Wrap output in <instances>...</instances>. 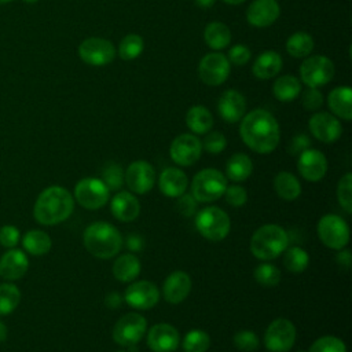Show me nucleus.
Instances as JSON below:
<instances>
[{
  "label": "nucleus",
  "instance_id": "11",
  "mask_svg": "<svg viewBox=\"0 0 352 352\" xmlns=\"http://www.w3.org/2000/svg\"><path fill=\"white\" fill-rule=\"evenodd\" d=\"M318 235L330 249L341 250L349 242V228L344 219L337 214H324L318 221Z\"/></svg>",
  "mask_w": 352,
  "mask_h": 352
},
{
  "label": "nucleus",
  "instance_id": "17",
  "mask_svg": "<svg viewBox=\"0 0 352 352\" xmlns=\"http://www.w3.org/2000/svg\"><path fill=\"white\" fill-rule=\"evenodd\" d=\"M124 300L136 309H148L158 302L160 290L148 280H138L126 287Z\"/></svg>",
  "mask_w": 352,
  "mask_h": 352
},
{
  "label": "nucleus",
  "instance_id": "3",
  "mask_svg": "<svg viewBox=\"0 0 352 352\" xmlns=\"http://www.w3.org/2000/svg\"><path fill=\"white\" fill-rule=\"evenodd\" d=\"M85 249L98 258H110L116 256L122 245V238L118 230L106 223L95 221L89 224L82 235Z\"/></svg>",
  "mask_w": 352,
  "mask_h": 352
},
{
  "label": "nucleus",
  "instance_id": "60",
  "mask_svg": "<svg viewBox=\"0 0 352 352\" xmlns=\"http://www.w3.org/2000/svg\"><path fill=\"white\" fill-rule=\"evenodd\" d=\"M118 352H124V351H118Z\"/></svg>",
  "mask_w": 352,
  "mask_h": 352
},
{
  "label": "nucleus",
  "instance_id": "51",
  "mask_svg": "<svg viewBox=\"0 0 352 352\" xmlns=\"http://www.w3.org/2000/svg\"><path fill=\"white\" fill-rule=\"evenodd\" d=\"M195 208H197V201L192 195H180V199L177 201V210L183 214V216H191L195 213Z\"/></svg>",
  "mask_w": 352,
  "mask_h": 352
},
{
  "label": "nucleus",
  "instance_id": "31",
  "mask_svg": "<svg viewBox=\"0 0 352 352\" xmlns=\"http://www.w3.org/2000/svg\"><path fill=\"white\" fill-rule=\"evenodd\" d=\"M253 170V164L249 155L243 153H235L226 164V175L232 182L246 180Z\"/></svg>",
  "mask_w": 352,
  "mask_h": 352
},
{
  "label": "nucleus",
  "instance_id": "59",
  "mask_svg": "<svg viewBox=\"0 0 352 352\" xmlns=\"http://www.w3.org/2000/svg\"><path fill=\"white\" fill-rule=\"evenodd\" d=\"M12 0H0V4H6V3H10Z\"/></svg>",
  "mask_w": 352,
  "mask_h": 352
},
{
  "label": "nucleus",
  "instance_id": "27",
  "mask_svg": "<svg viewBox=\"0 0 352 352\" xmlns=\"http://www.w3.org/2000/svg\"><path fill=\"white\" fill-rule=\"evenodd\" d=\"M283 65L282 56L272 50L261 52L253 62L252 73L258 80H270L280 72Z\"/></svg>",
  "mask_w": 352,
  "mask_h": 352
},
{
  "label": "nucleus",
  "instance_id": "12",
  "mask_svg": "<svg viewBox=\"0 0 352 352\" xmlns=\"http://www.w3.org/2000/svg\"><path fill=\"white\" fill-rule=\"evenodd\" d=\"M107 186L96 177L81 179L74 187V198L85 209H99L104 206L110 197Z\"/></svg>",
  "mask_w": 352,
  "mask_h": 352
},
{
  "label": "nucleus",
  "instance_id": "35",
  "mask_svg": "<svg viewBox=\"0 0 352 352\" xmlns=\"http://www.w3.org/2000/svg\"><path fill=\"white\" fill-rule=\"evenodd\" d=\"M22 245L30 254L41 256L50 252L52 242L47 232L41 230H30L23 235Z\"/></svg>",
  "mask_w": 352,
  "mask_h": 352
},
{
  "label": "nucleus",
  "instance_id": "54",
  "mask_svg": "<svg viewBox=\"0 0 352 352\" xmlns=\"http://www.w3.org/2000/svg\"><path fill=\"white\" fill-rule=\"evenodd\" d=\"M121 304V297L117 293H110L106 297V305L110 308H117Z\"/></svg>",
  "mask_w": 352,
  "mask_h": 352
},
{
  "label": "nucleus",
  "instance_id": "50",
  "mask_svg": "<svg viewBox=\"0 0 352 352\" xmlns=\"http://www.w3.org/2000/svg\"><path fill=\"white\" fill-rule=\"evenodd\" d=\"M311 146V139L305 135V133H298L296 136H293V139L290 140L289 144V153L293 155H300L302 151L308 150Z\"/></svg>",
  "mask_w": 352,
  "mask_h": 352
},
{
  "label": "nucleus",
  "instance_id": "6",
  "mask_svg": "<svg viewBox=\"0 0 352 352\" xmlns=\"http://www.w3.org/2000/svg\"><path fill=\"white\" fill-rule=\"evenodd\" d=\"M195 227L204 238L209 241H221L228 235L231 221L223 209L209 206L197 213Z\"/></svg>",
  "mask_w": 352,
  "mask_h": 352
},
{
  "label": "nucleus",
  "instance_id": "47",
  "mask_svg": "<svg viewBox=\"0 0 352 352\" xmlns=\"http://www.w3.org/2000/svg\"><path fill=\"white\" fill-rule=\"evenodd\" d=\"M323 104V95L318 88L308 87L302 94V106L305 110L315 111Z\"/></svg>",
  "mask_w": 352,
  "mask_h": 352
},
{
  "label": "nucleus",
  "instance_id": "37",
  "mask_svg": "<svg viewBox=\"0 0 352 352\" xmlns=\"http://www.w3.org/2000/svg\"><path fill=\"white\" fill-rule=\"evenodd\" d=\"M308 264H309V256L304 249L298 246H292L287 250H285L283 265L287 271L293 274H300L308 267Z\"/></svg>",
  "mask_w": 352,
  "mask_h": 352
},
{
  "label": "nucleus",
  "instance_id": "14",
  "mask_svg": "<svg viewBox=\"0 0 352 352\" xmlns=\"http://www.w3.org/2000/svg\"><path fill=\"white\" fill-rule=\"evenodd\" d=\"M202 153L201 140L192 133H182L176 136L169 147V154L173 162L182 166L195 164Z\"/></svg>",
  "mask_w": 352,
  "mask_h": 352
},
{
  "label": "nucleus",
  "instance_id": "18",
  "mask_svg": "<svg viewBox=\"0 0 352 352\" xmlns=\"http://www.w3.org/2000/svg\"><path fill=\"white\" fill-rule=\"evenodd\" d=\"M280 14L276 0H253L246 10V21L254 28L271 26Z\"/></svg>",
  "mask_w": 352,
  "mask_h": 352
},
{
  "label": "nucleus",
  "instance_id": "24",
  "mask_svg": "<svg viewBox=\"0 0 352 352\" xmlns=\"http://www.w3.org/2000/svg\"><path fill=\"white\" fill-rule=\"evenodd\" d=\"M327 106L333 116L344 121L352 120V89L349 85L333 88L327 95Z\"/></svg>",
  "mask_w": 352,
  "mask_h": 352
},
{
  "label": "nucleus",
  "instance_id": "44",
  "mask_svg": "<svg viewBox=\"0 0 352 352\" xmlns=\"http://www.w3.org/2000/svg\"><path fill=\"white\" fill-rule=\"evenodd\" d=\"M234 344L239 351L252 352L258 348L260 341H258V337L256 336V333H253L250 330H241V331L235 333Z\"/></svg>",
  "mask_w": 352,
  "mask_h": 352
},
{
  "label": "nucleus",
  "instance_id": "43",
  "mask_svg": "<svg viewBox=\"0 0 352 352\" xmlns=\"http://www.w3.org/2000/svg\"><path fill=\"white\" fill-rule=\"evenodd\" d=\"M309 352H346V348L340 338L334 336H323L311 345Z\"/></svg>",
  "mask_w": 352,
  "mask_h": 352
},
{
  "label": "nucleus",
  "instance_id": "22",
  "mask_svg": "<svg viewBox=\"0 0 352 352\" xmlns=\"http://www.w3.org/2000/svg\"><path fill=\"white\" fill-rule=\"evenodd\" d=\"M29 268L26 254L19 249H10L0 257V276L6 280L22 278Z\"/></svg>",
  "mask_w": 352,
  "mask_h": 352
},
{
  "label": "nucleus",
  "instance_id": "57",
  "mask_svg": "<svg viewBox=\"0 0 352 352\" xmlns=\"http://www.w3.org/2000/svg\"><path fill=\"white\" fill-rule=\"evenodd\" d=\"M223 3H226V4H230V6H239V4H242L245 0H221Z\"/></svg>",
  "mask_w": 352,
  "mask_h": 352
},
{
  "label": "nucleus",
  "instance_id": "40",
  "mask_svg": "<svg viewBox=\"0 0 352 352\" xmlns=\"http://www.w3.org/2000/svg\"><path fill=\"white\" fill-rule=\"evenodd\" d=\"M337 199L340 206L346 212H352V175L345 173L337 186Z\"/></svg>",
  "mask_w": 352,
  "mask_h": 352
},
{
  "label": "nucleus",
  "instance_id": "4",
  "mask_svg": "<svg viewBox=\"0 0 352 352\" xmlns=\"http://www.w3.org/2000/svg\"><path fill=\"white\" fill-rule=\"evenodd\" d=\"M289 243L286 231L276 224H264L250 239V252L258 260H272L282 254Z\"/></svg>",
  "mask_w": 352,
  "mask_h": 352
},
{
  "label": "nucleus",
  "instance_id": "30",
  "mask_svg": "<svg viewBox=\"0 0 352 352\" xmlns=\"http://www.w3.org/2000/svg\"><path fill=\"white\" fill-rule=\"evenodd\" d=\"M301 92V82L293 74H283L272 84V94L279 102H292Z\"/></svg>",
  "mask_w": 352,
  "mask_h": 352
},
{
  "label": "nucleus",
  "instance_id": "20",
  "mask_svg": "<svg viewBox=\"0 0 352 352\" xmlns=\"http://www.w3.org/2000/svg\"><path fill=\"white\" fill-rule=\"evenodd\" d=\"M147 345L154 352H172L179 345V331L169 323H157L148 330Z\"/></svg>",
  "mask_w": 352,
  "mask_h": 352
},
{
  "label": "nucleus",
  "instance_id": "58",
  "mask_svg": "<svg viewBox=\"0 0 352 352\" xmlns=\"http://www.w3.org/2000/svg\"><path fill=\"white\" fill-rule=\"evenodd\" d=\"M25 3H29V4H34V3H37L38 0H23Z\"/></svg>",
  "mask_w": 352,
  "mask_h": 352
},
{
  "label": "nucleus",
  "instance_id": "5",
  "mask_svg": "<svg viewBox=\"0 0 352 352\" xmlns=\"http://www.w3.org/2000/svg\"><path fill=\"white\" fill-rule=\"evenodd\" d=\"M227 177L214 168L199 170L191 183V195L198 202H212L224 195Z\"/></svg>",
  "mask_w": 352,
  "mask_h": 352
},
{
  "label": "nucleus",
  "instance_id": "7",
  "mask_svg": "<svg viewBox=\"0 0 352 352\" xmlns=\"http://www.w3.org/2000/svg\"><path fill=\"white\" fill-rule=\"evenodd\" d=\"M334 77V63L324 55L307 56L300 66V78L307 87H322Z\"/></svg>",
  "mask_w": 352,
  "mask_h": 352
},
{
  "label": "nucleus",
  "instance_id": "45",
  "mask_svg": "<svg viewBox=\"0 0 352 352\" xmlns=\"http://www.w3.org/2000/svg\"><path fill=\"white\" fill-rule=\"evenodd\" d=\"M202 143V148L206 150L208 153L210 154H219L221 153L226 146H227V139L226 136L221 133V132H217V131H213V132H209L204 142Z\"/></svg>",
  "mask_w": 352,
  "mask_h": 352
},
{
  "label": "nucleus",
  "instance_id": "29",
  "mask_svg": "<svg viewBox=\"0 0 352 352\" xmlns=\"http://www.w3.org/2000/svg\"><path fill=\"white\" fill-rule=\"evenodd\" d=\"M186 124L197 135L208 133L213 126L212 113L202 104L191 106L186 114Z\"/></svg>",
  "mask_w": 352,
  "mask_h": 352
},
{
  "label": "nucleus",
  "instance_id": "28",
  "mask_svg": "<svg viewBox=\"0 0 352 352\" xmlns=\"http://www.w3.org/2000/svg\"><path fill=\"white\" fill-rule=\"evenodd\" d=\"M204 40L209 48L220 51L231 43V30L226 23L213 21L205 26Z\"/></svg>",
  "mask_w": 352,
  "mask_h": 352
},
{
  "label": "nucleus",
  "instance_id": "9",
  "mask_svg": "<svg viewBox=\"0 0 352 352\" xmlns=\"http://www.w3.org/2000/svg\"><path fill=\"white\" fill-rule=\"evenodd\" d=\"M117 50L113 43L102 37H88L78 45L80 59L89 66H106L114 60Z\"/></svg>",
  "mask_w": 352,
  "mask_h": 352
},
{
  "label": "nucleus",
  "instance_id": "1",
  "mask_svg": "<svg viewBox=\"0 0 352 352\" xmlns=\"http://www.w3.org/2000/svg\"><path fill=\"white\" fill-rule=\"evenodd\" d=\"M239 135L243 143L258 154L274 151L280 139L276 118L264 109H254L242 117Z\"/></svg>",
  "mask_w": 352,
  "mask_h": 352
},
{
  "label": "nucleus",
  "instance_id": "32",
  "mask_svg": "<svg viewBox=\"0 0 352 352\" xmlns=\"http://www.w3.org/2000/svg\"><path fill=\"white\" fill-rule=\"evenodd\" d=\"M140 272V261L132 254H121L113 264V274L120 282H132Z\"/></svg>",
  "mask_w": 352,
  "mask_h": 352
},
{
  "label": "nucleus",
  "instance_id": "53",
  "mask_svg": "<svg viewBox=\"0 0 352 352\" xmlns=\"http://www.w3.org/2000/svg\"><path fill=\"white\" fill-rule=\"evenodd\" d=\"M337 261H338V264H340L342 268L348 270V268L351 267V263H352L351 252H349V250H342V249H341V252H340V253H338V256H337Z\"/></svg>",
  "mask_w": 352,
  "mask_h": 352
},
{
  "label": "nucleus",
  "instance_id": "36",
  "mask_svg": "<svg viewBox=\"0 0 352 352\" xmlns=\"http://www.w3.org/2000/svg\"><path fill=\"white\" fill-rule=\"evenodd\" d=\"M144 50V40L136 33H129L118 44L117 54L124 60H133L140 56Z\"/></svg>",
  "mask_w": 352,
  "mask_h": 352
},
{
  "label": "nucleus",
  "instance_id": "41",
  "mask_svg": "<svg viewBox=\"0 0 352 352\" xmlns=\"http://www.w3.org/2000/svg\"><path fill=\"white\" fill-rule=\"evenodd\" d=\"M254 279L263 286H275L280 280V271L275 265L264 263L254 270Z\"/></svg>",
  "mask_w": 352,
  "mask_h": 352
},
{
  "label": "nucleus",
  "instance_id": "56",
  "mask_svg": "<svg viewBox=\"0 0 352 352\" xmlns=\"http://www.w3.org/2000/svg\"><path fill=\"white\" fill-rule=\"evenodd\" d=\"M7 334H8V329H7V326L0 320V342L6 341Z\"/></svg>",
  "mask_w": 352,
  "mask_h": 352
},
{
  "label": "nucleus",
  "instance_id": "8",
  "mask_svg": "<svg viewBox=\"0 0 352 352\" xmlns=\"http://www.w3.org/2000/svg\"><path fill=\"white\" fill-rule=\"evenodd\" d=\"M147 329V320L143 315L129 312L121 316L113 329V340L121 346H135Z\"/></svg>",
  "mask_w": 352,
  "mask_h": 352
},
{
  "label": "nucleus",
  "instance_id": "39",
  "mask_svg": "<svg viewBox=\"0 0 352 352\" xmlns=\"http://www.w3.org/2000/svg\"><path fill=\"white\" fill-rule=\"evenodd\" d=\"M210 345L209 336L202 330H191L184 336L183 349L186 352H206Z\"/></svg>",
  "mask_w": 352,
  "mask_h": 352
},
{
  "label": "nucleus",
  "instance_id": "38",
  "mask_svg": "<svg viewBox=\"0 0 352 352\" xmlns=\"http://www.w3.org/2000/svg\"><path fill=\"white\" fill-rule=\"evenodd\" d=\"M21 301V292L12 283L0 285V316L11 314Z\"/></svg>",
  "mask_w": 352,
  "mask_h": 352
},
{
  "label": "nucleus",
  "instance_id": "61",
  "mask_svg": "<svg viewBox=\"0 0 352 352\" xmlns=\"http://www.w3.org/2000/svg\"><path fill=\"white\" fill-rule=\"evenodd\" d=\"M300 352H302V351H300Z\"/></svg>",
  "mask_w": 352,
  "mask_h": 352
},
{
  "label": "nucleus",
  "instance_id": "13",
  "mask_svg": "<svg viewBox=\"0 0 352 352\" xmlns=\"http://www.w3.org/2000/svg\"><path fill=\"white\" fill-rule=\"evenodd\" d=\"M296 327L285 318L272 320L264 334V344L271 352H287L296 342Z\"/></svg>",
  "mask_w": 352,
  "mask_h": 352
},
{
  "label": "nucleus",
  "instance_id": "48",
  "mask_svg": "<svg viewBox=\"0 0 352 352\" xmlns=\"http://www.w3.org/2000/svg\"><path fill=\"white\" fill-rule=\"evenodd\" d=\"M224 195H226V201L232 205V206H243L248 201V194H246V190L241 186H231V187H227L226 191H224Z\"/></svg>",
  "mask_w": 352,
  "mask_h": 352
},
{
  "label": "nucleus",
  "instance_id": "33",
  "mask_svg": "<svg viewBox=\"0 0 352 352\" xmlns=\"http://www.w3.org/2000/svg\"><path fill=\"white\" fill-rule=\"evenodd\" d=\"M275 192L286 201H293L301 194V184L297 177L290 172H279L274 179Z\"/></svg>",
  "mask_w": 352,
  "mask_h": 352
},
{
  "label": "nucleus",
  "instance_id": "42",
  "mask_svg": "<svg viewBox=\"0 0 352 352\" xmlns=\"http://www.w3.org/2000/svg\"><path fill=\"white\" fill-rule=\"evenodd\" d=\"M102 182L109 190H118L124 183V173L118 164L109 162L102 172Z\"/></svg>",
  "mask_w": 352,
  "mask_h": 352
},
{
  "label": "nucleus",
  "instance_id": "10",
  "mask_svg": "<svg viewBox=\"0 0 352 352\" xmlns=\"http://www.w3.org/2000/svg\"><path fill=\"white\" fill-rule=\"evenodd\" d=\"M231 63L221 52L205 54L198 63V76L201 81L210 87L221 85L230 76Z\"/></svg>",
  "mask_w": 352,
  "mask_h": 352
},
{
  "label": "nucleus",
  "instance_id": "19",
  "mask_svg": "<svg viewBox=\"0 0 352 352\" xmlns=\"http://www.w3.org/2000/svg\"><path fill=\"white\" fill-rule=\"evenodd\" d=\"M300 175L308 182H319L327 170V160L324 154L315 148L302 151L297 161Z\"/></svg>",
  "mask_w": 352,
  "mask_h": 352
},
{
  "label": "nucleus",
  "instance_id": "25",
  "mask_svg": "<svg viewBox=\"0 0 352 352\" xmlns=\"http://www.w3.org/2000/svg\"><path fill=\"white\" fill-rule=\"evenodd\" d=\"M188 184L187 175L179 168H166L161 172L158 186L164 195L176 198L186 192Z\"/></svg>",
  "mask_w": 352,
  "mask_h": 352
},
{
  "label": "nucleus",
  "instance_id": "52",
  "mask_svg": "<svg viewBox=\"0 0 352 352\" xmlns=\"http://www.w3.org/2000/svg\"><path fill=\"white\" fill-rule=\"evenodd\" d=\"M143 245H144V242H143V239H142L140 235H138V234H131V235H128V238H126V248H128L129 250H132V252H139V250H142Z\"/></svg>",
  "mask_w": 352,
  "mask_h": 352
},
{
  "label": "nucleus",
  "instance_id": "23",
  "mask_svg": "<svg viewBox=\"0 0 352 352\" xmlns=\"http://www.w3.org/2000/svg\"><path fill=\"white\" fill-rule=\"evenodd\" d=\"M191 290V278L184 271H175L172 272L164 282L162 293L165 300L169 304H179L187 296Z\"/></svg>",
  "mask_w": 352,
  "mask_h": 352
},
{
  "label": "nucleus",
  "instance_id": "21",
  "mask_svg": "<svg viewBox=\"0 0 352 352\" xmlns=\"http://www.w3.org/2000/svg\"><path fill=\"white\" fill-rule=\"evenodd\" d=\"M217 111L226 122L234 124L241 121L246 111L245 96L236 89L224 91L217 100Z\"/></svg>",
  "mask_w": 352,
  "mask_h": 352
},
{
  "label": "nucleus",
  "instance_id": "55",
  "mask_svg": "<svg viewBox=\"0 0 352 352\" xmlns=\"http://www.w3.org/2000/svg\"><path fill=\"white\" fill-rule=\"evenodd\" d=\"M216 3V0H195V4L201 8H210L213 7Z\"/></svg>",
  "mask_w": 352,
  "mask_h": 352
},
{
  "label": "nucleus",
  "instance_id": "15",
  "mask_svg": "<svg viewBox=\"0 0 352 352\" xmlns=\"http://www.w3.org/2000/svg\"><path fill=\"white\" fill-rule=\"evenodd\" d=\"M125 183L132 192L146 194L155 182V170L147 161H135L125 170Z\"/></svg>",
  "mask_w": 352,
  "mask_h": 352
},
{
  "label": "nucleus",
  "instance_id": "34",
  "mask_svg": "<svg viewBox=\"0 0 352 352\" xmlns=\"http://www.w3.org/2000/svg\"><path fill=\"white\" fill-rule=\"evenodd\" d=\"M314 38L307 32H296L286 41V51L293 58H307L314 50Z\"/></svg>",
  "mask_w": 352,
  "mask_h": 352
},
{
  "label": "nucleus",
  "instance_id": "26",
  "mask_svg": "<svg viewBox=\"0 0 352 352\" xmlns=\"http://www.w3.org/2000/svg\"><path fill=\"white\" fill-rule=\"evenodd\" d=\"M113 216L120 221H132L139 216L140 204L135 195L128 191L117 192L110 204Z\"/></svg>",
  "mask_w": 352,
  "mask_h": 352
},
{
  "label": "nucleus",
  "instance_id": "49",
  "mask_svg": "<svg viewBox=\"0 0 352 352\" xmlns=\"http://www.w3.org/2000/svg\"><path fill=\"white\" fill-rule=\"evenodd\" d=\"M19 241V230L11 224L3 226L0 228V245L8 249H12L16 246Z\"/></svg>",
  "mask_w": 352,
  "mask_h": 352
},
{
  "label": "nucleus",
  "instance_id": "46",
  "mask_svg": "<svg viewBox=\"0 0 352 352\" xmlns=\"http://www.w3.org/2000/svg\"><path fill=\"white\" fill-rule=\"evenodd\" d=\"M226 56L230 60V63L235 66H243L250 60L252 52L249 47H246L245 44H235L228 50V54Z\"/></svg>",
  "mask_w": 352,
  "mask_h": 352
},
{
  "label": "nucleus",
  "instance_id": "2",
  "mask_svg": "<svg viewBox=\"0 0 352 352\" xmlns=\"http://www.w3.org/2000/svg\"><path fill=\"white\" fill-rule=\"evenodd\" d=\"M74 209L72 194L60 187L51 186L40 192L36 199L33 214L34 219L44 226H54L65 221Z\"/></svg>",
  "mask_w": 352,
  "mask_h": 352
},
{
  "label": "nucleus",
  "instance_id": "16",
  "mask_svg": "<svg viewBox=\"0 0 352 352\" xmlns=\"http://www.w3.org/2000/svg\"><path fill=\"white\" fill-rule=\"evenodd\" d=\"M308 126L314 138H316L323 143H333L342 133V126L340 120L327 111L315 113L309 118Z\"/></svg>",
  "mask_w": 352,
  "mask_h": 352
}]
</instances>
